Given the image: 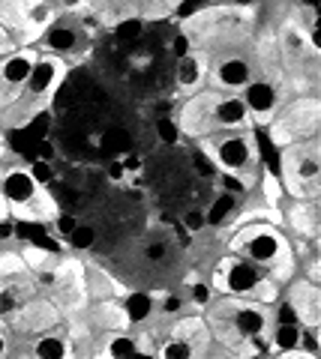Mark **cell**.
I'll use <instances>...</instances> for the list:
<instances>
[{"label": "cell", "instance_id": "obj_1", "mask_svg": "<svg viewBox=\"0 0 321 359\" xmlns=\"http://www.w3.org/2000/svg\"><path fill=\"white\" fill-rule=\"evenodd\" d=\"M204 327L219 347L231 351L237 359H252L264 353L268 332L273 327L270 306L237 297H214L202 314Z\"/></svg>", "mask_w": 321, "mask_h": 359}, {"label": "cell", "instance_id": "obj_2", "mask_svg": "<svg viewBox=\"0 0 321 359\" xmlns=\"http://www.w3.org/2000/svg\"><path fill=\"white\" fill-rule=\"evenodd\" d=\"M177 135L192 141H204L223 132H235V129H249V114L243 108L240 96H228V93H216V90H198V93L186 96L174 117Z\"/></svg>", "mask_w": 321, "mask_h": 359}, {"label": "cell", "instance_id": "obj_3", "mask_svg": "<svg viewBox=\"0 0 321 359\" xmlns=\"http://www.w3.org/2000/svg\"><path fill=\"white\" fill-rule=\"evenodd\" d=\"M228 255H237L243 261L261 266L264 273H270V278L280 287H285L297 276L294 243L276 224L256 222V224H243V228L231 231Z\"/></svg>", "mask_w": 321, "mask_h": 359}, {"label": "cell", "instance_id": "obj_4", "mask_svg": "<svg viewBox=\"0 0 321 359\" xmlns=\"http://www.w3.org/2000/svg\"><path fill=\"white\" fill-rule=\"evenodd\" d=\"M198 150L214 162L216 174L237 177L247 189L256 186V180L264 168L261 165V147H258V138H256V129L252 126L204 138V141H198Z\"/></svg>", "mask_w": 321, "mask_h": 359}, {"label": "cell", "instance_id": "obj_5", "mask_svg": "<svg viewBox=\"0 0 321 359\" xmlns=\"http://www.w3.org/2000/svg\"><path fill=\"white\" fill-rule=\"evenodd\" d=\"M210 287H214L219 297L252 299V302H261V306H273V302L282 297V287L273 282L270 273H264L261 266L243 261L237 255H225L223 261L216 264Z\"/></svg>", "mask_w": 321, "mask_h": 359}, {"label": "cell", "instance_id": "obj_6", "mask_svg": "<svg viewBox=\"0 0 321 359\" xmlns=\"http://www.w3.org/2000/svg\"><path fill=\"white\" fill-rule=\"evenodd\" d=\"M280 183L291 201H318L321 195V144L297 141L280 150Z\"/></svg>", "mask_w": 321, "mask_h": 359}, {"label": "cell", "instance_id": "obj_7", "mask_svg": "<svg viewBox=\"0 0 321 359\" xmlns=\"http://www.w3.org/2000/svg\"><path fill=\"white\" fill-rule=\"evenodd\" d=\"M318 126H321L318 96H297V99H285V105L273 117L268 132H270V141L282 150L289 144L318 138Z\"/></svg>", "mask_w": 321, "mask_h": 359}, {"label": "cell", "instance_id": "obj_8", "mask_svg": "<svg viewBox=\"0 0 321 359\" xmlns=\"http://www.w3.org/2000/svg\"><path fill=\"white\" fill-rule=\"evenodd\" d=\"M258 75L252 51H240V48H223L210 54V66H207V87L216 93H228V96H240L249 87V81Z\"/></svg>", "mask_w": 321, "mask_h": 359}, {"label": "cell", "instance_id": "obj_9", "mask_svg": "<svg viewBox=\"0 0 321 359\" xmlns=\"http://www.w3.org/2000/svg\"><path fill=\"white\" fill-rule=\"evenodd\" d=\"M210 344H214V339H210L202 314H195V318H177L169 339L159 344L157 359H204Z\"/></svg>", "mask_w": 321, "mask_h": 359}, {"label": "cell", "instance_id": "obj_10", "mask_svg": "<svg viewBox=\"0 0 321 359\" xmlns=\"http://www.w3.org/2000/svg\"><path fill=\"white\" fill-rule=\"evenodd\" d=\"M63 320V311L54 306L48 297H33L30 302H25L18 311H13L6 318L9 323V332H13V341L18 339H37V335L48 332V330H58Z\"/></svg>", "mask_w": 321, "mask_h": 359}, {"label": "cell", "instance_id": "obj_11", "mask_svg": "<svg viewBox=\"0 0 321 359\" xmlns=\"http://www.w3.org/2000/svg\"><path fill=\"white\" fill-rule=\"evenodd\" d=\"M240 102L247 108L252 126H270L273 117L280 114V108L285 105V90H282V84L256 75L249 81V87L240 93Z\"/></svg>", "mask_w": 321, "mask_h": 359}, {"label": "cell", "instance_id": "obj_12", "mask_svg": "<svg viewBox=\"0 0 321 359\" xmlns=\"http://www.w3.org/2000/svg\"><path fill=\"white\" fill-rule=\"evenodd\" d=\"M37 60H39V48H15L13 54H6L0 60V111L15 105Z\"/></svg>", "mask_w": 321, "mask_h": 359}, {"label": "cell", "instance_id": "obj_13", "mask_svg": "<svg viewBox=\"0 0 321 359\" xmlns=\"http://www.w3.org/2000/svg\"><path fill=\"white\" fill-rule=\"evenodd\" d=\"M282 299L289 302V309L294 311L297 323L303 330H318L321 327V290L315 282H309L297 273L289 285H285Z\"/></svg>", "mask_w": 321, "mask_h": 359}, {"label": "cell", "instance_id": "obj_14", "mask_svg": "<svg viewBox=\"0 0 321 359\" xmlns=\"http://www.w3.org/2000/svg\"><path fill=\"white\" fill-rule=\"evenodd\" d=\"M42 51L51 54V57H72V54H79L81 51V45H84V21H72V18H63V9H60V15L58 21L42 33Z\"/></svg>", "mask_w": 321, "mask_h": 359}, {"label": "cell", "instance_id": "obj_15", "mask_svg": "<svg viewBox=\"0 0 321 359\" xmlns=\"http://www.w3.org/2000/svg\"><path fill=\"white\" fill-rule=\"evenodd\" d=\"M207 66H210V54L202 48H192L186 57L177 60L174 66V90L177 96H192L198 90L207 87Z\"/></svg>", "mask_w": 321, "mask_h": 359}, {"label": "cell", "instance_id": "obj_16", "mask_svg": "<svg viewBox=\"0 0 321 359\" xmlns=\"http://www.w3.org/2000/svg\"><path fill=\"white\" fill-rule=\"evenodd\" d=\"M282 224H289L294 243H315L318 237V201H291L282 210Z\"/></svg>", "mask_w": 321, "mask_h": 359}, {"label": "cell", "instance_id": "obj_17", "mask_svg": "<svg viewBox=\"0 0 321 359\" xmlns=\"http://www.w3.org/2000/svg\"><path fill=\"white\" fill-rule=\"evenodd\" d=\"M39 282L27 276H15V278H0V318H9L13 311H18L25 302L33 297H39Z\"/></svg>", "mask_w": 321, "mask_h": 359}, {"label": "cell", "instance_id": "obj_18", "mask_svg": "<svg viewBox=\"0 0 321 359\" xmlns=\"http://www.w3.org/2000/svg\"><path fill=\"white\" fill-rule=\"evenodd\" d=\"M25 351L33 356V359H72V341L60 327L58 330H48L30 339Z\"/></svg>", "mask_w": 321, "mask_h": 359}, {"label": "cell", "instance_id": "obj_19", "mask_svg": "<svg viewBox=\"0 0 321 359\" xmlns=\"http://www.w3.org/2000/svg\"><path fill=\"white\" fill-rule=\"evenodd\" d=\"M91 323L103 332H126L129 330V320H126V311H124V302L120 299H99L91 306Z\"/></svg>", "mask_w": 321, "mask_h": 359}, {"label": "cell", "instance_id": "obj_20", "mask_svg": "<svg viewBox=\"0 0 321 359\" xmlns=\"http://www.w3.org/2000/svg\"><path fill=\"white\" fill-rule=\"evenodd\" d=\"M240 198L231 195V192H216L210 207H204V219H207V228H225V224L235 219Z\"/></svg>", "mask_w": 321, "mask_h": 359}, {"label": "cell", "instance_id": "obj_21", "mask_svg": "<svg viewBox=\"0 0 321 359\" xmlns=\"http://www.w3.org/2000/svg\"><path fill=\"white\" fill-rule=\"evenodd\" d=\"M301 332L303 327H297V323H273L268 332V347L273 353L301 351Z\"/></svg>", "mask_w": 321, "mask_h": 359}, {"label": "cell", "instance_id": "obj_22", "mask_svg": "<svg viewBox=\"0 0 321 359\" xmlns=\"http://www.w3.org/2000/svg\"><path fill=\"white\" fill-rule=\"evenodd\" d=\"M124 311H126V320L129 327H141L153 318V294H145V290H132L124 299Z\"/></svg>", "mask_w": 321, "mask_h": 359}, {"label": "cell", "instance_id": "obj_23", "mask_svg": "<svg viewBox=\"0 0 321 359\" xmlns=\"http://www.w3.org/2000/svg\"><path fill=\"white\" fill-rule=\"evenodd\" d=\"M258 180H261V204H264V207H273V210H280L282 198H285V192H282V183H280V177H276V174L270 171V168H261Z\"/></svg>", "mask_w": 321, "mask_h": 359}, {"label": "cell", "instance_id": "obj_24", "mask_svg": "<svg viewBox=\"0 0 321 359\" xmlns=\"http://www.w3.org/2000/svg\"><path fill=\"white\" fill-rule=\"evenodd\" d=\"M30 269L21 261V252L18 249H9V252H0V278H15V276H27Z\"/></svg>", "mask_w": 321, "mask_h": 359}, {"label": "cell", "instance_id": "obj_25", "mask_svg": "<svg viewBox=\"0 0 321 359\" xmlns=\"http://www.w3.org/2000/svg\"><path fill=\"white\" fill-rule=\"evenodd\" d=\"M66 243H70V249H75V252L93 249V243H96V228H93V224H81V222H79V228H75L70 237H66Z\"/></svg>", "mask_w": 321, "mask_h": 359}, {"label": "cell", "instance_id": "obj_26", "mask_svg": "<svg viewBox=\"0 0 321 359\" xmlns=\"http://www.w3.org/2000/svg\"><path fill=\"white\" fill-rule=\"evenodd\" d=\"M112 30H114V39H120V42H136L141 33H145V21H141L138 15H132V18L117 21Z\"/></svg>", "mask_w": 321, "mask_h": 359}, {"label": "cell", "instance_id": "obj_27", "mask_svg": "<svg viewBox=\"0 0 321 359\" xmlns=\"http://www.w3.org/2000/svg\"><path fill=\"white\" fill-rule=\"evenodd\" d=\"M27 174L33 177V183L42 186V189H48L54 180H58V171H54V165L51 162H42V159H33L27 165Z\"/></svg>", "mask_w": 321, "mask_h": 359}, {"label": "cell", "instance_id": "obj_28", "mask_svg": "<svg viewBox=\"0 0 321 359\" xmlns=\"http://www.w3.org/2000/svg\"><path fill=\"white\" fill-rule=\"evenodd\" d=\"M210 302H214V287L204 285V282H195L190 285V297H186V306H192V309H207Z\"/></svg>", "mask_w": 321, "mask_h": 359}, {"label": "cell", "instance_id": "obj_29", "mask_svg": "<svg viewBox=\"0 0 321 359\" xmlns=\"http://www.w3.org/2000/svg\"><path fill=\"white\" fill-rule=\"evenodd\" d=\"M181 224L186 233H202L207 228V219H204V207H190L181 216Z\"/></svg>", "mask_w": 321, "mask_h": 359}, {"label": "cell", "instance_id": "obj_30", "mask_svg": "<svg viewBox=\"0 0 321 359\" xmlns=\"http://www.w3.org/2000/svg\"><path fill=\"white\" fill-rule=\"evenodd\" d=\"M192 48H195V45H192V39H190V33H186V30H177L174 39H171V54H174V57L181 60V57H186V54H190Z\"/></svg>", "mask_w": 321, "mask_h": 359}, {"label": "cell", "instance_id": "obj_31", "mask_svg": "<svg viewBox=\"0 0 321 359\" xmlns=\"http://www.w3.org/2000/svg\"><path fill=\"white\" fill-rule=\"evenodd\" d=\"M192 168H195V174H198V177H204V180H214V177H216L214 162H210L202 150H195V156H192Z\"/></svg>", "mask_w": 321, "mask_h": 359}, {"label": "cell", "instance_id": "obj_32", "mask_svg": "<svg viewBox=\"0 0 321 359\" xmlns=\"http://www.w3.org/2000/svg\"><path fill=\"white\" fill-rule=\"evenodd\" d=\"M54 224V231H58V237H70V233L75 231V228H79V219H75V216H70V212H60V216L58 219H54L51 222Z\"/></svg>", "mask_w": 321, "mask_h": 359}, {"label": "cell", "instance_id": "obj_33", "mask_svg": "<svg viewBox=\"0 0 321 359\" xmlns=\"http://www.w3.org/2000/svg\"><path fill=\"white\" fill-rule=\"evenodd\" d=\"M301 351L309 356H318V330H303L301 332Z\"/></svg>", "mask_w": 321, "mask_h": 359}, {"label": "cell", "instance_id": "obj_34", "mask_svg": "<svg viewBox=\"0 0 321 359\" xmlns=\"http://www.w3.org/2000/svg\"><path fill=\"white\" fill-rule=\"evenodd\" d=\"M13 353V332H9L6 318H0V359H6Z\"/></svg>", "mask_w": 321, "mask_h": 359}, {"label": "cell", "instance_id": "obj_35", "mask_svg": "<svg viewBox=\"0 0 321 359\" xmlns=\"http://www.w3.org/2000/svg\"><path fill=\"white\" fill-rule=\"evenodd\" d=\"M145 255H148V261H153V264H159V261H165V255H169V245H165L162 240H153L148 249H145Z\"/></svg>", "mask_w": 321, "mask_h": 359}, {"label": "cell", "instance_id": "obj_36", "mask_svg": "<svg viewBox=\"0 0 321 359\" xmlns=\"http://www.w3.org/2000/svg\"><path fill=\"white\" fill-rule=\"evenodd\" d=\"M15 48H18V45L13 42V36H9V33H6L4 27H0V60H4L6 54H13Z\"/></svg>", "mask_w": 321, "mask_h": 359}, {"label": "cell", "instance_id": "obj_37", "mask_svg": "<svg viewBox=\"0 0 321 359\" xmlns=\"http://www.w3.org/2000/svg\"><path fill=\"white\" fill-rule=\"evenodd\" d=\"M204 359H237L235 353H231V351H225V347H219L216 341L214 344H210V351H207V356Z\"/></svg>", "mask_w": 321, "mask_h": 359}, {"label": "cell", "instance_id": "obj_38", "mask_svg": "<svg viewBox=\"0 0 321 359\" xmlns=\"http://www.w3.org/2000/svg\"><path fill=\"white\" fill-rule=\"evenodd\" d=\"M268 359H318V356H309V353H303V351H289V353H273V356H268Z\"/></svg>", "mask_w": 321, "mask_h": 359}, {"label": "cell", "instance_id": "obj_39", "mask_svg": "<svg viewBox=\"0 0 321 359\" xmlns=\"http://www.w3.org/2000/svg\"><path fill=\"white\" fill-rule=\"evenodd\" d=\"M124 174H126V171H124V165H120V162H112V165H108V177H112V180H120Z\"/></svg>", "mask_w": 321, "mask_h": 359}, {"label": "cell", "instance_id": "obj_40", "mask_svg": "<svg viewBox=\"0 0 321 359\" xmlns=\"http://www.w3.org/2000/svg\"><path fill=\"white\" fill-rule=\"evenodd\" d=\"M0 222H13V216H9V204H6L4 192H0Z\"/></svg>", "mask_w": 321, "mask_h": 359}, {"label": "cell", "instance_id": "obj_41", "mask_svg": "<svg viewBox=\"0 0 321 359\" xmlns=\"http://www.w3.org/2000/svg\"><path fill=\"white\" fill-rule=\"evenodd\" d=\"M6 359H33V356H30L27 351H18V353H9Z\"/></svg>", "mask_w": 321, "mask_h": 359}, {"label": "cell", "instance_id": "obj_42", "mask_svg": "<svg viewBox=\"0 0 321 359\" xmlns=\"http://www.w3.org/2000/svg\"><path fill=\"white\" fill-rule=\"evenodd\" d=\"M252 359H268V353H258V356H252Z\"/></svg>", "mask_w": 321, "mask_h": 359}, {"label": "cell", "instance_id": "obj_43", "mask_svg": "<svg viewBox=\"0 0 321 359\" xmlns=\"http://www.w3.org/2000/svg\"><path fill=\"white\" fill-rule=\"evenodd\" d=\"M79 359H96V356H79Z\"/></svg>", "mask_w": 321, "mask_h": 359}]
</instances>
